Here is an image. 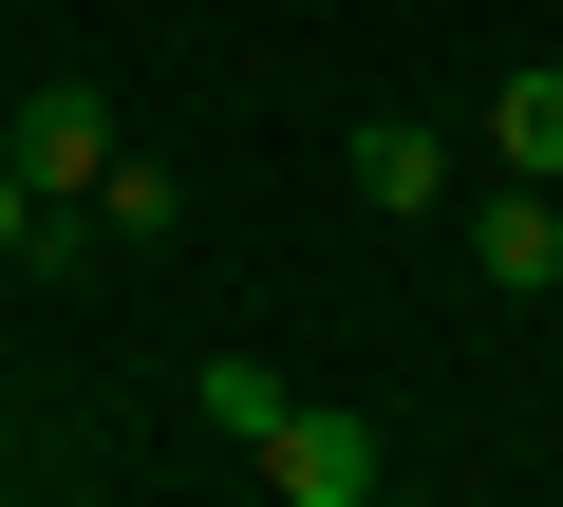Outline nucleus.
<instances>
[{
  "instance_id": "f257e3e1",
  "label": "nucleus",
  "mask_w": 563,
  "mask_h": 507,
  "mask_svg": "<svg viewBox=\"0 0 563 507\" xmlns=\"http://www.w3.org/2000/svg\"><path fill=\"white\" fill-rule=\"evenodd\" d=\"M451 244H470V283H488V301H563V188H544V169H488Z\"/></svg>"
},
{
  "instance_id": "f03ea898",
  "label": "nucleus",
  "mask_w": 563,
  "mask_h": 507,
  "mask_svg": "<svg viewBox=\"0 0 563 507\" xmlns=\"http://www.w3.org/2000/svg\"><path fill=\"white\" fill-rule=\"evenodd\" d=\"M282 507H376V414H339V395H282V432L244 451Z\"/></svg>"
},
{
  "instance_id": "7ed1b4c3",
  "label": "nucleus",
  "mask_w": 563,
  "mask_h": 507,
  "mask_svg": "<svg viewBox=\"0 0 563 507\" xmlns=\"http://www.w3.org/2000/svg\"><path fill=\"white\" fill-rule=\"evenodd\" d=\"M0 151L38 169V207H95V169H113V95H95V76H57V95L0 113Z\"/></svg>"
},
{
  "instance_id": "20e7f679",
  "label": "nucleus",
  "mask_w": 563,
  "mask_h": 507,
  "mask_svg": "<svg viewBox=\"0 0 563 507\" xmlns=\"http://www.w3.org/2000/svg\"><path fill=\"white\" fill-rule=\"evenodd\" d=\"M470 151L563 188V57H507V76H488V113H470Z\"/></svg>"
},
{
  "instance_id": "39448f33",
  "label": "nucleus",
  "mask_w": 563,
  "mask_h": 507,
  "mask_svg": "<svg viewBox=\"0 0 563 507\" xmlns=\"http://www.w3.org/2000/svg\"><path fill=\"white\" fill-rule=\"evenodd\" d=\"M451 151H470V132H432V113H376V132H357V207H395V225H413V207H451Z\"/></svg>"
},
{
  "instance_id": "423d86ee",
  "label": "nucleus",
  "mask_w": 563,
  "mask_h": 507,
  "mask_svg": "<svg viewBox=\"0 0 563 507\" xmlns=\"http://www.w3.org/2000/svg\"><path fill=\"white\" fill-rule=\"evenodd\" d=\"M188 395H207V432H225V451H263V432H282V395H301V376H282V357H244V339H225V357H207Z\"/></svg>"
},
{
  "instance_id": "0eeeda50",
  "label": "nucleus",
  "mask_w": 563,
  "mask_h": 507,
  "mask_svg": "<svg viewBox=\"0 0 563 507\" xmlns=\"http://www.w3.org/2000/svg\"><path fill=\"white\" fill-rule=\"evenodd\" d=\"M95 225H113V244H169V225H188V188H169L151 151H113V169H95Z\"/></svg>"
},
{
  "instance_id": "6e6552de",
  "label": "nucleus",
  "mask_w": 563,
  "mask_h": 507,
  "mask_svg": "<svg viewBox=\"0 0 563 507\" xmlns=\"http://www.w3.org/2000/svg\"><path fill=\"white\" fill-rule=\"evenodd\" d=\"M20 244H38V169L0 151V283H20Z\"/></svg>"
},
{
  "instance_id": "1a4fd4ad",
  "label": "nucleus",
  "mask_w": 563,
  "mask_h": 507,
  "mask_svg": "<svg viewBox=\"0 0 563 507\" xmlns=\"http://www.w3.org/2000/svg\"><path fill=\"white\" fill-rule=\"evenodd\" d=\"M544 357H563V301H544Z\"/></svg>"
}]
</instances>
